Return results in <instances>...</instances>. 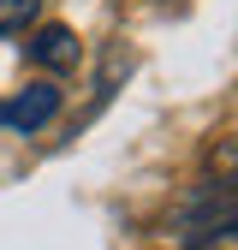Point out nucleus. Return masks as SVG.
<instances>
[{
	"mask_svg": "<svg viewBox=\"0 0 238 250\" xmlns=\"http://www.w3.org/2000/svg\"><path fill=\"white\" fill-rule=\"evenodd\" d=\"M178 244L185 250H208L220 238H238V191L232 185H202L178 203V221H173Z\"/></svg>",
	"mask_w": 238,
	"mask_h": 250,
	"instance_id": "obj_1",
	"label": "nucleus"
},
{
	"mask_svg": "<svg viewBox=\"0 0 238 250\" xmlns=\"http://www.w3.org/2000/svg\"><path fill=\"white\" fill-rule=\"evenodd\" d=\"M54 113H60V89L54 83H30L12 102H0V125H12V131H42Z\"/></svg>",
	"mask_w": 238,
	"mask_h": 250,
	"instance_id": "obj_2",
	"label": "nucleus"
},
{
	"mask_svg": "<svg viewBox=\"0 0 238 250\" xmlns=\"http://www.w3.org/2000/svg\"><path fill=\"white\" fill-rule=\"evenodd\" d=\"M24 54H30V60H36V66H42V72H72L83 48H78V36H72V30H66V24H42V30H36V36H30V48H24Z\"/></svg>",
	"mask_w": 238,
	"mask_h": 250,
	"instance_id": "obj_3",
	"label": "nucleus"
},
{
	"mask_svg": "<svg viewBox=\"0 0 238 250\" xmlns=\"http://www.w3.org/2000/svg\"><path fill=\"white\" fill-rule=\"evenodd\" d=\"M42 18V0H0V36H18Z\"/></svg>",
	"mask_w": 238,
	"mask_h": 250,
	"instance_id": "obj_4",
	"label": "nucleus"
},
{
	"mask_svg": "<svg viewBox=\"0 0 238 250\" xmlns=\"http://www.w3.org/2000/svg\"><path fill=\"white\" fill-rule=\"evenodd\" d=\"M208 173H215L220 185H232V191H238V137H226V143L208 149Z\"/></svg>",
	"mask_w": 238,
	"mask_h": 250,
	"instance_id": "obj_5",
	"label": "nucleus"
}]
</instances>
